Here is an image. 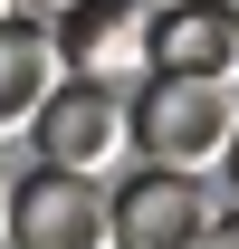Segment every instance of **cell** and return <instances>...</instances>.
Returning a JSON list of instances; mask_svg holds the SVG:
<instances>
[{
	"mask_svg": "<svg viewBox=\"0 0 239 249\" xmlns=\"http://www.w3.org/2000/svg\"><path fill=\"white\" fill-rule=\"evenodd\" d=\"M201 249H239V211H220V220H210V240Z\"/></svg>",
	"mask_w": 239,
	"mask_h": 249,
	"instance_id": "cell-8",
	"label": "cell"
},
{
	"mask_svg": "<svg viewBox=\"0 0 239 249\" xmlns=\"http://www.w3.org/2000/svg\"><path fill=\"white\" fill-rule=\"evenodd\" d=\"M19 10H48V19H58V10H77V0H19Z\"/></svg>",
	"mask_w": 239,
	"mask_h": 249,
	"instance_id": "cell-11",
	"label": "cell"
},
{
	"mask_svg": "<svg viewBox=\"0 0 239 249\" xmlns=\"http://www.w3.org/2000/svg\"><path fill=\"white\" fill-rule=\"evenodd\" d=\"M48 48H58V77H77V87H115V96L144 87V10L134 0H77V10H58Z\"/></svg>",
	"mask_w": 239,
	"mask_h": 249,
	"instance_id": "cell-3",
	"label": "cell"
},
{
	"mask_svg": "<svg viewBox=\"0 0 239 249\" xmlns=\"http://www.w3.org/2000/svg\"><path fill=\"white\" fill-rule=\"evenodd\" d=\"M134 10H182V0H134Z\"/></svg>",
	"mask_w": 239,
	"mask_h": 249,
	"instance_id": "cell-12",
	"label": "cell"
},
{
	"mask_svg": "<svg viewBox=\"0 0 239 249\" xmlns=\"http://www.w3.org/2000/svg\"><path fill=\"white\" fill-rule=\"evenodd\" d=\"M48 96H58V48H48V19H0V134H29Z\"/></svg>",
	"mask_w": 239,
	"mask_h": 249,
	"instance_id": "cell-7",
	"label": "cell"
},
{
	"mask_svg": "<svg viewBox=\"0 0 239 249\" xmlns=\"http://www.w3.org/2000/svg\"><path fill=\"white\" fill-rule=\"evenodd\" d=\"M0 249H10V173H0Z\"/></svg>",
	"mask_w": 239,
	"mask_h": 249,
	"instance_id": "cell-9",
	"label": "cell"
},
{
	"mask_svg": "<svg viewBox=\"0 0 239 249\" xmlns=\"http://www.w3.org/2000/svg\"><path fill=\"white\" fill-rule=\"evenodd\" d=\"M124 124H134V154H144V173L210 182V173L230 163L239 96H230V87H191V77H144V87L124 96Z\"/></svg>",
	"mask_w": 239,
	"mask_h": 249,
	"instance_id": "cell-1",
	"label": "cell"
},
{
	"mask_svg": "<svg viewBox=\"0 0 239 249\" xmlns=\"http://www.w3.org/2000/svg\"><path fill=\"white\" fill-rule=\"evenodd\" d=\"M29 144H38V173L105 182V173L134 154V124H124V96H115V87H77V77H58V96H48L38 124H29Z\"/></svg>",
	"mask_w": 239,
	"mask_h": 249,
	"instance_id": "cell-2",
	"label": "cell"
},
{
	"mask_svg": "<svg viewBox=\"0 0 239 249\" xmlns=\"http://www.w3.org/2000/svg\"><path fill=\"white\" fill-rule=\"evenodd\" d=\"M220 173H230V201H239V134H230V163H220Z\"/></svg>",
	"mask_w": 239,
	"mask_h": 249,
	"instance_id": "cell-10",
	"label": "cell"
},
{
	"mask_svg": "<svg viewBox=\"0 0 239 249\" xmlns=\"http://www.w3.org/2000/svg\"><path fill=\"white\" fill-rule=\"evenodd\" d=\"M144 77L230 87V77H239V0H182V10H144Z\"/></svg>",
	"mask_w": 239,
	"mask_h": 249,
	"instance_id": "cell-4",
	"label": "cell"
},
{
	"mask_svg": "<svg viewBox=\"0 0 239 249\" xmlns=\"http://www.w3.org/2000/svg\"><path fill=\"white\" fill-rule=\"evenodd\" d=\"M105 201H115V249H201L220 220L210 182H182V173H124V192Z\"/></svg>",
	"mask_w": 239,
	"mask_h": 249,
	"instance_id": "cell-6",
	"label": "cell"
},
{
	"mask_svg": "<svg viewBox=\"0 0 239 249\" xmlns=\"http://www.w3.org/2000/svg\"><path fill=\"white\" fill-rule=\"evenodd\" d=\"M10 249H115V201H105V182L19 173V182H10Z\"/></svg>",
	"mask_w": 239,
	"mask_h": 249,
	"instance_id": "cell-5",
	"label": "cell"
},
{
	"mask_svg": "<svg viewBox=\"0 0 239 249\" xmlns=\"http://www.w3.org/2000/svg\"><path fill=\"white\" fill-rule=\"evenodd\" d=\"M0 19H19V0H0Z\"/></svg>",
	"mask_w": 239,
	"mask_h": 249,
	"instance_id": "cell-13",
	"label": "cell"
}]
</instances>
